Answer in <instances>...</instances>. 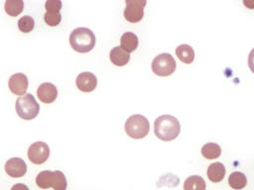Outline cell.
Listing matches in <instances>:
<instances>
[{
    "mask_svg": "<svg viewBox=\"0 0 254 190\" xmlns=\"http://www.w3.org/2000/svg\"><path fill=\"white\" fill-rule=\"evenodd\" d=\"M181 131L179 120L171 115L159 116L154 123V132L158 139L170 142L175 140Z\"/></svg>",
    "mask_w": 254,
    "mask_h": 190,
    "instance_id": "obj_1",
    "label": "cell"
},
{
    "mask_svg": "<svg viewBox=\"0 0 254 190\" xmlns=\"http://www.w3.org/2000/svg\"><path fill=\"white\" fill-rule=\"evenodd\" d=\"M69 44L78 52H88L95 46V36L87 28H76L69 35Z\"/></svg>",
    "mask_w": 254,
    "mask_h": 190,
    "instance_id": "obj_2",
    "label": "cell"
},
{
    "mask_svg": "<svg viewBox=\"0 0 254 190\" xmlns=\"http://www.w3.org/2000/svg\"><path fill=\"white\" fill-rule=\"evenodd\" d=\"M150 130L148 119L143 115H132L125 122V132L130 138L142 139L145 138Z\"/></svg>",
    "mask_w": 254,
    "mask_h": 190,
    "instance_id": "obj_3",
    "label": "cell"
},
{
    "mask_svg": "<svg viewBox=\"0 0 254 190\" xmlns=\"http://www.w3.org/2000/svg\"><path fill=\"white\" fill-rule=\"evenodd\" d=\"M15 108L19 117L24 120L35 119L40 111L39 104L37 103L35 97L30 93L19 97L16 100Z\"/></svg>",
    "mask_w": 254,
    "mask_h": 190,
    "instance_id": "obj_4",
    "label": "cell"
},
{
    "mask_svg": "<svg viewBox=\"0 0 254 190\" xmlns=\"http://www.w3.org/2000/svg\"><path fill=\"white\" fill-rule=\"evenodd\" d=\"M176 61L173 55L164 52L158 54L152 61V70L159 76H169L176 70Z\"/></svg>",
    "mask_w": 254,
    "mask_h": 190,
    "instance_id": "obj_5",
    "label": "cell"
},
{
    "mask_svg": "<svg viewBox=\"0 0 254 190\" xmlns=\"http://www.w3.org/2000/svg\"><path fill=\"white\" fill-rule=\"evenodd\" d=\"M145 0H126V8L124 10V18L131 23H137L144 16Z\"/></svg>",
    "mask_w": 254,
    "mask_h": 190,
    "instance_id": "obj_6",
    "label": "cell"
},
{
    "mask_svg": "<svg viewBox=\"0 0 254 190\" xmlns=\"http://www.w3.org/2000/svg\"><path fill=\"white\" fill-rule=\"evenodd\" d=\"M50 155V147L44 142H36L28 148V157L35 164L44 163Z\"/></svg>",
    "mask_w": 254,
    "mask_h": 190,
    "instance_id": "obj_7",
    "label": "cell"
},
{
    "mask_svg": "<svg viewBox=\"0 0 254 190\" xmlns=\"http://www.w3.org/2000/svg\"><path fill=\"white\" fill-rule=\"evenodd\" d=\"M5 171L9 176L14 178H19L26 174L27 165L22 158L12 157L6 161Z\"/></svg>",
    "mask_w": 254,
    "mask_h": 190,
    "instance_id": "obj_8",
    "label": "cell"
},
{
    "mask_svg": "<svg viewBox=\"0 0 254 190\" xmlns=\"http://www.w3.org/2000/svg\"><path fill=\"white\" fill-rule=\"evenodd\" d=\"M9 88L16 95H25L28 89V78L24 73H15L9 78Z\"/></svg>",
    "mask_w": 254,
    "mask_h": 190,
    "instance_id": "obj_9",
    "label": "cell"
},
{
    "mask_svg": "<svg viewBox=\"0 0 254 190\" xmlns=\"http://www.w3.org/2000/svg\"><path fill=\"white\" fill-rule=\"evenodd\" d=\"M77 88L82 92H91L97 85L96 76L91 72H82L75 79Z\"/></svg>",
    "mask_w": 254,
    "mask_h": 190,
    "instance_id": "obj_10",
    "label": "cell"
},
{
    "mask_svg": "<svg viewBox=\"0 0 254 190\" xmlns=\"http://www.w3.org/2000/svg\"><path fill=\"white\" fill-rule=\"evenodd\" d=\"M37 95L43 103L49 104L56 100L58 96V90L53 83L44 82L38 87Z\"/></svg>",
    "mask_w": 254,
    "mask_h": 190,
    "instance_id": "obj_11",
    "label": "cell"
},
{
    "mask_svg": "<svg viewBox=\"0 0 254 190\" xmlns=\"http://www.w3.org/2000/svg\"><path fill=\"white\" fill-rule=\"evenodd\" d=\"M110 60L113 64L117 66H123L128 63L130 59V54L125 51L121 47H114L109 53Z\"/></svg>",
    "mask_w": 254,
    "mask_h": 190,
    "instance_id": "obj_12",
    "label": "cell"
},
{
    "mask_svg": "<svg viewBox=\"0 0 254 190\" xmlns=\"http://www.w3.org/2000/svg\"><path fill=\"white\" fill-rule=\"evenodd\" d=\"M225 175V167L221 162L211 163L207 168V177L211 182H220Z\"/></svg>",
    "mask_w": 254,
    "mask_h": 190,
    "instance_id": "obj_13",
    "label": "cell"
},
{
    "mask_svg": "<svg viewBox=\"0 0 254 190\" xmlns=\"http://www.w3.org/2000/svg\"><path fill=\"white\" fill-rule=\"evenodd\" d=\"M120 44H121V48L127 51L128 53L129 52H132L134 51L137 47H138V37L134 34V33H131V32H126L124 33L122 36H121V39H120Z\"/></svg>",
    "mask_w": 254,
    "mask_h": 190,
    "instance_id": "obj_14",
    "label": "cell"
},
{
    "mask_svg": "<svg viewBox=\"0 0 254 190\" xmlns=\"http://www.w3.org/2000/svg\"><path fill=\"white\" fill-rule=\"evenodd\" d=\"M176 54L181 61L184 63H191L194 59L193 48L189 45H180L176 48Z\"/></svg>",
    "mask_w": 254,
    "mask_h": 190,
    "instance_id": "obj_15",
    "label": "cell"
},
{
    "mask_svg": "<svg viewBox=\"0 0 254 190\" xmlns=\"http://www.w3.org/2000/svg\"><path fill=\"white\" fill-rule=\"evenodd\" d=\"M55 174L54 171L44 170L41 171L36 177V184L42 189H48L53 186Z\"/></svg>",
    "mask_w": 254,
    "mask_h": 190,
    "instance_id": "obj_16",
    "label": "cell"
},
{
    "mask_svg": "<svg viewBox=\"0 0 254 190\" xmlns=\"http://www.w3.org/2000/svg\"><path fill=\"white\" fill-rule=\"evenodd\" d=\"M228 184L233 189H243L247 184V178L243 172L234 171L228 177Z\"/></svg>",
    "mask_w": 254,
    "mask_h": 190,
    "instance_id": "obj_17",
    "label": "cell"
},
{
    "mask_svg": "<svg viewBox=\"0 0 254 190\" xmlns=\"http://www.w3.org/2000/svg\"><path fill=\"white\" fill-rule=\"evenodd\" d=\"M184 190H205V182L201 176L191 175L184 183Z\"/></svg>",
    "mask_w": 254,
    "mask_h": 190,
    "instance_id": "obj_18",
    "label": "cell"
},
{
    "mask_svg": "<svg viewBox=\"0 0 254 190\" xmlns=\"http://www.w3.org/2000/svg\"><path fill=\"white\" fill-rule=\"evenodd\" d=\"M201 154L207 159H214L221 154V148L217 143L207 142L201 147Z\"/></svg>",
    "mask_w": 254,
    "mask_h": 190,
    "instance_id": "obj_19",
    "label": "cell"
},
{
    "mask_svg": "<svg viewBox=\"0 0 254 190\" xmlns=\"http://www.w3.org/2000/svg\"><path fill=\"white\" fill-rule=\"evenodd\" d=\"M5 11L12 17L18 16L24 8V2L22 0H7L4 5Z\"/></svg>",
    "mask_w": 254,
    "mask_h": 190,
    "instance_id": "obj_20",
    "label": "cell"
},
{
    "mask_svg": "<svg viewBox=\"0 0 254 190\" xmlns=\"http://www.w3.org/2000/svg\"><path fill=\"white\" fill-rule=\"evenodd\" d=\"M54 174H55V178H54V183L52 188L54 190H65L67 183H66V178L64 174L60 170L54 171Z\"/></svg>",
    "mask_w": 254,
    "mask_h": 190,
    "instance_id": "obj_21",
    "label": "cell"
},
{
    "mask_svg": "<svg viewBox=\"0 0 254 190\" xmlns=\"http://www.w3.org/2000/svg\"><path fill=\"white\" fill-rule=\"evenodd\" d=\"M35 26V21L31 16H23L18 21V28L23 33H30Z\"/></svg>",
    "mask_w": 254,
    "mask_h": 190,
    "instance_id": "obj_22",
    "label": "cell"
},
{
    "mask_svg": "<svg viewBox=\"0 0 254 190\" xmlns=\"http://www.w3.org/2000/svg\"><path fill=\"white\" fill-rule=\"evenodd\" d=\"M44 20L45 22L51 26V27H55L58 26L61 23L62 20V15L60 12L58 13H54V12H46L45 16H44Z\"/></svg>",
    "mask_w": 254,
    "mask_h": 190,
    "instance_id": "obj_23",
    "label": "cell"
},
{
    "mask_svg": "<svg viewBox=\"0 0 254 190\" xmlns=\"http://www.w3.org/2000/svg\"><path fill=\"white\" fill-rule=\"evenodd\" d=\"M45 7L47 12L58 13L62 9V1L60 0H48L45 3Z\"/></svg>",
    "mask_w": 254,
    "mask_h": 190,
    "instance_id": "obj_24",
    "label": "cell"
},
{
    "mask_svg": "<svg viewBox=\"0 0 254 190\" xmlns=\"http://www.w3.org/2000/svg\"><path fill=\"white\" fill-rule=\"evenodd\" d=\"M248 65H249L250 70L254 73V48H252V50H251L250 53H249V56H248Z\"/></svg>",
    "mask_w": 254,
    "mask_h": 190,
    "instance_id": "obj_25",
    "label": "cell"
},
{
    "mask_svg": "<svg viewBox=\"0 0 254 190\" xmlns=\"http://www.w3.org/2000/svg\"><path fill=\"white\" fill-rule=\"evenodd\" d=\"M11 190H29L28 186L25 185V184H22V183H17V184H14L11 188Z\"/></svg>",
    "mask_w": 254,
    "mask_h": 190,
    "instance_id": "obj_26",
    "label": "cell"
},
{
    "mask_svg": "<svg viewBox=\"0 0 254 190\" xmlns=\"http://www.w3.org/2000/svg\"><path fill=\"white\" fill-rule=\"evenodd\" d=\"M243 4L245 6H247L249 9H254V1H247V0H244L243 1Z\"/></svg>",
    "mask_w": 254,
    "mask_h": 190,
    "instance_id": "obj_27",
    "label": "cell"
}]
</instances>
